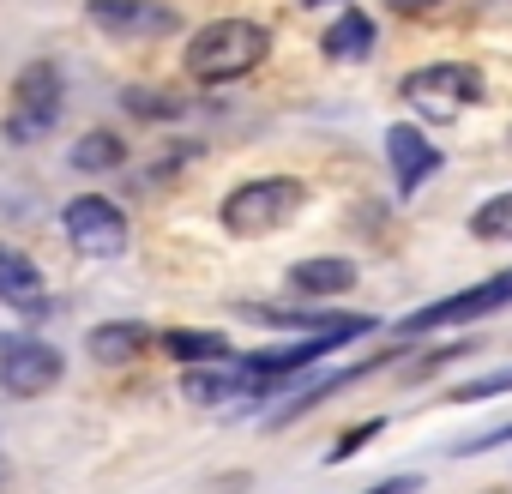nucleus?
<instances>
[{
    "label": "nucleus",
    "mask_w": 512,
    "mask_h": 494,
    "mask_svg": "<svg viewBox=\"0 0 512 494\" xmlns=\"http://www.w3.org/2000/svg\"><path fill=\"white\" fill-rule=\"evenodd\" d=\"M0 482H7V464H0Z\"/></svg>",
    "instance_id": "b1692460"
},
{
    "label": "nucleus",
    "mask_w": 512,
    "mask_h": 494,
    "mask_svg": "<svg viewBox=\"0 0 512 494\" xmlns=\"http://www.w3.org/2000/svg\"><path fill=\"white\" fill-rule=\"evenodd\" d=\"M380 428H386V422H356L344 440H332V446H326V464H344V458H356V452H362V446H368Z\"/></svg>",
    "instance_id": "aec40b11"
},
{
    "label": "nucleus",
    "mask_w": 512,
    "mask_h": 494,
    "mask_svg": "<svg viewBox=\"0 0 512 494\" xmlns=\"http://www.w3.org/2000/svg\"><path fill=\"white\" fill-rule=\"evenodd\" d=\"M85 19H91L103 37H115V43H145V37L181 31L175 7H163V0H91Z\"/></svg>",
    "instance_id": "6e6552de"
},
{
    "label": "nucleus",
    "mask_w": 512,
    "mask_h": 494,
    "mask_svg": "<svg viewBox=\"0 0 512 494\" xmlns=\"http://www.w3.org/2000/svg\"><path fill=\"white\" fill-rule=\"evenodd\" d=\"M302 205H308V187H302L296 175H260V181L229 187V193H223V205H217V217H223V229H229V235L253 241V235L284 229Z\"/></svg>",
    "instance_id": "f03ea898"
},
{
    "label": "nucleus",
    "mask_w": 512,
    "mask_h": 494,
    "mask_svg": "<svg viewBox=\"0 0 512 494\" xmlns=\"http://www.w3.org/2000/svg\"><path fill=\"white\" fill-rule=\"evenodd\" d=\"M0 302L19 308V314H43L49 308V284L37 272V260H25L19 247L0 241Z\"/></svg>",
    "instance_id": "9d476101"
},
{
    "label": "nucleus",
    "mask_w": 512,
    "mask_h": 494,
    "mask_svg": "<svg viewBox=\"0 0 512 494\" xmlns=\"http://www.w3.org/2000/svg\"><path fill=\"white\" fill-rule=\"evenodd\" d=\"M121 103H127V115H139V121H175V115H187V97H169V91H157V85H151V91L133 85Z\"/></svg>",
    "instance_id": "a211bd4d"
},
{
    "label": "nucleus",
    "mask_w": 512,
    "mask_h": 494,
    "mask_svg": "<svg viewBox=\"0 0 512 494\" xmlns=\"http://www.w3.org/2000/svg\"><path fill=\"white\" fill-rule=\"evenodd\" d=\"M61 103H67L61 67H55V61H31V67L13 79V97H7V139H13V145L49 139L55 121H61Z\"/></svg>",
    "instance_id": "20e7f679"
},
{
    "label": "nucleus",
    "mask_w": 512,
    "mask_h": 494,
    "mask_svg": "<svg viewBox=\"0 0 512 494\" xmlns=\"http://www.w3.org/2000/svg\"><path fill=\"white\" fill-rule=\"evenodd\" d=\"M398 97H404L416 115H428V121H452V115H464V109H476V103L488 97V79H482V67H470V61H434V67L404 73Z\"/></svg>",
    "instance_id": "7ed1b4c3"
},
{
    "label": "nucleus",
    "mask_w": 512,
    "mask_h": 494,
    "mask_svg": "<svg viewBox=\"0 0 512 494\" xmlns=\"http://www.w3.org/2000/svg\"><path fill=\"white\" fill-rule=\"evenodd\" d=\"M302 7H320V0H302Z\"/></svg>",
    "instance_id": "393cba45"
},
{
    "label": "nucleus",
    "mask_w": 512,
    "mask_h": 494,
    "mask_svg": "<svg viewBox=\"0 0 512 494\" xmlns=\"http://www.w3.org/2000/svg\"><path fill=\"white\" fill-rule=\"evenodd\" d=\"M181 392L193 404H247L253 398V380L241 368H187L181 374Z\"/></svg>",
    "instance_id": "f8f14e48"
},
{
    "label": "nucleus",
    "mask_w": 512,
    "mask_h": 494,
    "mask_svg": "<svg viewBox=\"0 0 512 494\" xmlns=\"http://www.w3.org/2000/svg\"><path fill=\"white\" fill-rule=\"evenodd\" d=\"M284 284H290L296 296H344V290H356V260H338V254L296 260Z\"/></svg>",
    "instance_id": "9b49d317"
},
{
    "label": "nucleus",
    "mask_w": 512,
    "mask_h": 494,
    "mask_svg": "<svg viewBox=\"0 0 512 494\" xmlns=\"http://www.w3.org/2000/svg\"><path fill=\"white\" fill-rule=\"evenodd\" d=\"M500 440H512V422H506V428H494V434H476V440H464L458 452L470 458V452H488V446H500Z\"/></svg>",
    "instance_id": "4be33fe9"
},
{
    "label": "nucleus",
    "mask_w": 512,
    "mask_h": 494,
    "mask_svg": "<svg viewBox=\"0 0 512 494\" xmlns=\"http://www.w3.org/2000/svg\"><path fill=\"white\" fill-rule=\"evenodd\" d=\"M145 344H151V332H145L139 320H109V326H97V332H91V356H97L103 368H121V362H133Z\"/></svg>",
    "instance_id": "4468645a"
},
{
    "label": "nucleus",
    "mask_w": 512,
    "mask_h": 494,
    "mask_svg": "<svg viewBox=\"0 0 512 494\" xmlns=\"http://www.w3.org/2000/svg\"><path fill=\"white\" fill-rule=\"evenodd\" d=\"M67 163H73L79 175H109V169L127 163V145H121V133H85Z\"/></svg>",
    "instance_id": "dca6fc26"
},
{
    "label": "nucleus",
    "mask_w": 512,
    "mask_h": 494,
    "mask_svg": "<svg viewBox=\"0 0 512 494\" xmlns=\"http://www.w3.org/2000/svg\"><path fill=\"white\" fill-rule=\"evenodd\" d=\"M247 320H266V326H290V332H332L350 326L356 314H308V308H241Z\"/></svg>",
    "instance_id": "f3484780"
},
{
    "label": "nucleus",
    "mask_w": 512,
    "mask_h": 494,
    "mask_svg": "<svg viewBox=\"0 0 512 494\" xmlns=\"http://www.w3.org/2000/svg\"><path fill=\"white\" fill-rule=\"evenodd\" d=\"M163 350H169L175 362H187V368H199V362H229V356H235L229 338H223V332H205V326H175V332H163Z\"/></svg>",
    "instance_id": "2eb2a0df"
},
{
    "label": "nucleus",
    "mask_w": 512,
    "mask_h": 494,
    "mask_svg": "<svg viewBox=\"0 0 512 494\" xmlns=\"http://www.w3.org/2000/svg\"><path fill=\"white\" fill-rule=\"evenodd\" d=\"M500 392H512V368H500L488 380H470V386H452V404H476V398H500Z\"/></svg>",
    "instance_id": "412c9836"
},
{
    "label": "nucleus",
    "mask_w": 512,
    "mask_h": 494,
    "mask_svg": "<svg viewBox=\"0 0 512 494\" xmlns=\"http://www.w3.org/2000/svg\"><path fill=\"white\" fill-rule=\"evenodd\" d=\"M512 302V272H494L488 284H476V290H458V296H446V302H428V308H416L398 332L404 338H422V332H446V326H470V320H482V314H500Z\"/></svg>",
    "instance_id": "423d86ee"
},
{
    "label": "nucleus",
    "mask_w": 512,
    "mask_h": 494,
    "mask_svg": "<svg viewBox=\"0 0 512 494\" xmlns=\"http://www.w3.org/2000/svg\"><path fill=\"white\" fill-rule=\"evenodd\" d=\"M272 55V31L253 19H211L187 43V79L193 85H235Z\"/></svg>",
    "instance_id": "f257e3e1"
},
{
    "label": "nucleus",
    "mask_w": 512,
    "mask_h": 494,
    "mask_svg": "<svg viewBox=\"0 0 512 494\" xmlns=\"http://www.w3.org/2000/svg\"><path fill=\"white\" fill-rule=\"evenodd\" d=\"M470 235L482 241H512V193H494L470 211Z\"/></svg>",
    "instance_id": "6ab92c4d"
},
{
    "label": "nucleus",
    "mask_w": 512,
    "mask_h": 494,
    "mask_svg": "<svg viewBox=\"0 0 512 494\" xmlns=\"http://www.w3.org/2000/svg\"><path fill=\"white\" fill-rule=\"evenodd\" d=\"M61 374H67V356L55 344H43V338L19 332V338L0 344V392L7 398H43Z\"/></svg>",
    "instance_id": "0eeeda50"
},
{
    "label": "nucleus",
    "mask_w": 512,
    "mask_h": 494,
    "mask_svg": "<svg viewBox=\"0 0 512 494\" xmlns=\"http://www.w3.org/2000/svg\"><path fill=\"white\" fill-rule=\"evenodd\" d=\"M61 229H67V241L79 247L85 260H115V254H127V211H121L115 199H103V193H79V199L61 211Z\"/></svg>",
    "instance_id": "39448f33"
},
{
    "label": "nucleus",
    "mask_w": 512,
    "mask_h": 494,
    "mask_svg": "<svg viewBox=\"0 0 512 494\" xmlns=\"http://www.w3.org/2000/svg\"><path fill=\"white\" fill-rule=\"evenodd\" d=\"M386 7H392V13H434L440 0H386Z\"/></svg>",
    "instance_id": "5701e85b"
},
{
    "label": "nucleus",
    "mask_w": 512,
    "mask_h": 494,
    "mask_svg": "<svg viewBox=\"0 0 512 494\" xmlns=\"http://www.w3.org/2000/svg\"><path fill=\"white\" fill-rule=\"evenodd\" d=\"M386 163H392V187H398V199H410V193L440 169V145H434L422 127L398 121V127H386Z\"/></svg>",
    "instance_id": "1a4fd4ad"
},
{
    "label": "nucleus",
    "mask_w": 512,
    "mask_h": 494,
    "mask_svg": "<svg viewBox=\"0 0 512 494\" xmlns=\"http://www.w3.org/2000/svg\"><path fill=\"white\" fill-rule=\"evenodd\" d=\"M320 49H326V61H368L374 55V19L368 13H338V25L320 37Z\"/></svg>",
    "instance_id": "ddd939ff"
}]
</instances>
